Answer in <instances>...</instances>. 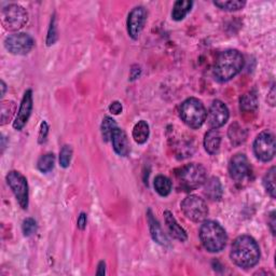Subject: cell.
Returning <instances> with one entry per match:
<instances>
[{
    "label": "cell",
    "mask_w": 276,
    "mask_h": 276,
    "mask_svg": "<svg viewBox=\"0 0 276 276\" xmlns=\"http://www.w3.org/2000/svg\"><path fill=\"white\" fill-rule=\"evenodd\" d=\"M230 258L240 268H253L260 259L259 245L249 235L236 237L231 247Z\"/></svg>",
    "instance_id": "1"
},
{
    "label": "cell",
    "mask_w": 276,
    "mask_h": 276,
    "mask_svg": "<svg viewBox=\"0 0 276 276\" xmlns=\"http://www.w3.org/2000/svg\"><path fill=\"white\" fill-rule=\"evenodd\" d=\"M244 67V58L237 50H227L217 58L214 77L218 82H228L239 74Z\"/></svg>",
    "instance_id": "2"
},
{
    "label": "cell",
    "mask_w": 276,
    "mask_h": 276,
    "mask_svg": "<svg viewBox=\"0 0 276 276\" xmlns=\"http://www.w3.org/2000/svg\"><path fill=\"white\" fill-rule=\"evenodd\" d=\"M199 239H201L204 248L209 253L221 252L228 241L225 230L216 221H204L199 229Z\"/></svg>",
    "instance_id": "3"
},
{
    "label": "cell",
    "mask_w": 276,
    "mask_h": 276,
    "mask_svg": "<svg viewBox=\"0 0 276 276\" xmlns=\"http://www.w3.org/2000/svg\"><path fill=\"white\" fill-rule=\"evenodd\" d=\"M179 116L185 124H187L189 128L196 130L204 124L207 112L201 101L194 97H190L186 99L182 104V106H180Z\"/></svg>",
    "instance_id": "4"
},
{
    "label": "cell",
    "mask_w": 276,
    "mask_h": 276,
    "mask_svg": "<svg viewBox=\"0 0 276 276\" xmlns=\"http://www.w3.org/2000/svg\"><path fill=\"white\" fill-rule=\"evenodd\" d=\"M206 176L205 167L197 163L187 164L179 168L176 173L178 183L185 191H192L204 185Z\"/></svg>",
    "instance_id": "5"
},
{
    "label": "cell",
    "mask_w": 276,
    "mask_h": 276,
    "mask_svg": "<svg viewBox=\"0 0 276 276\" xmlns=\"http://www.w3.org/2000/svg\"><path fill=\"white\" fill-rule=\"evenodd\" d=\"M229 173L236 185L243 186L249 182L253 175V168L244 154H237L230 160Z\"/></svg>",
    "instance_id": "6"
},
{
    "label": "cell",
    "mask_w": 276,
    "mask_h": 276,
    "mask_svg": "<svg viewBox=\"0 0 276 276\" xmlns=\"http://www.w3.org/2000/svg\"><path fill=\"white\" fill-rule=\"evenodd\" d=\"M184 214L194 222L204 221L208 215V207L203 198L197 195H189L182 202Z\"/></svg>",
    "instance_id": "7"
},
{
    "label": "cell",
    "mask_w": 276,
    "mask_h": 276,
    "mask_svg": "<svg viewBox=\"0 0 276 276\" xmlns=\"http://www.w3.org/2000/svg\"><path fill=\"white\" fill-rule=\"evenodd\" d=\"M2 18L4 26L9 31H17L22 28L28 20L25 9L20 5H9L3 9Z\"/></svg>",
    "instance_id": "8"
},
{
    "label": "cell",
    "mask_w": 276,
    "mask_h": 276,
    "mask_svg": "<svg viewBox=\"0 0 276 276\" xmlns=\"http://www.w3.org/2000/svg\"><path fill=\"white\" fill-rule=\"evenodd\" d=\"M275 137L269 131H264L254 141V152L257 159L262 162H270L275 156Z\"/></svg>",
    "instance_id": "9"
},
{
    "label": "cell",
    "mask_w": 276,
    "mask_h": 276,
    "mask_svg": "<svg viewBox=\"0 0 276 276\" xmlns=\"http://www.w3.org/2000/svg\"><path fill=\"white\" fill-rule=\"evenodd\" d=\"M7 183L11 188L13 194L16 197V201L23 209H27L30 195H28V184L27 179L16 170H11L7 175Z\"/></svg>",
    "instance_id": "10"
},
{
    "label": "cell",
    "mask_w": 276,
    "mask_h": 276,
    "mask_svg": "<svg viewBox=\"0 0 276 276\" xmlns=\"http://www.w3.org/2000/svg\"><path fill=\"white\" fill-rule=\"evenodd\" d=\"M35 45L33 37L25 33H15L8 36L5 40L6 49L14 55H26Z\"/></svg>",
    "instance_id": "11"
},
{
    "label": "cell",
    "mask_w": 276,
    "mask_h": 276,
    "mask_svg": "<svg viewBox=\"0 0 276 276\" xmlns=\"http://www.w3.org/2000/svg\"><path fill=\"white\" fill-rule=\"evenodd\" d=\"M147 21V11L144 7H135L128 16V34L132 39L137 40Z\"/></svg>",
    "instance_id": "12"
},
{
    "label": "cell",
    "mask_w": 276,
    "mask_h": 276,
    "mask_svg": "<svg viewBox=\"0 0 276 276\" xmlns=\"http://www.w3.org/2000/svg\"><path fill=\"white\" fill-rule=\"evenodd\" d=\"M229 109L221 101H214L208 111V124L212 129H219L223 127L229 120Z\"/></svg>",
    "instance_id": "13"
},
{
    "label": "cell",
    "mask_w": 276,
    "mask_h": 276,
    "mask_svg": "<svg viewBox=\"0 0 276 276\" xmlns=\"http://www.w3.org/2000/svg\"><path fill=\"white\" fill-rule=\"evenodd\" d=\"M32 110H33V92L32 90H27L24 93V96L20 105V109H18L16 118L13 122V128L16 131L23 130L28 120H30Z\"/></svg>",
    "instance_id": "14"
},
{
    "label": "cell",
    "mask_w": 276,
    "mask_h": 276,
    "mask_svg": "<svg viewBox=\"0 0 276 276\" xmlns=\"http://www.w3.org/2000/svg\"><path fill=\"white\" fill-rule=\"evenodd\" d=\"M112 147L120 157H127L130 154V142L126 132L117 128L111 135Z\"/></svg>",
    "instance_id": "15"
},
{
    "label": "cell",
    "mask_w": 276,
    "mask_h": 276,
    "mask_svg": "<svg viewBox=\"0 0 276 276\" xmlns=\"http://www.w3.org/2000/svg\"><path fill=\"white\" fill-rule=\"evenodd\" d=\"M148 222H149V228H150V233L154 241L164 247H169L170 246L169 240L164 234L161 225L159 224V221L154 217V215H152L150 209L148 211Z\"/></svg>",
    "instance_id": "16"
},
{
    "label": "cell",
    "mask_w": 276,
    "mask_h": 276,
    "mask_svg": "<svg viewBox=\"0 0 276 276\" xmlns=\"http://www.w3.org/2000/svg\"><path fill=\"white\" fill-rule=\"evenodd\" d=\"M204 194L208 199H211V201H214V202L220 201L223 194V190H222V186L219 178L211 177L209 179L205 180Z\"/></svg>",
    "instance_id": "17"
},
{
    "label": "cell",
    "mask_w": 276,
    "mask_h": 276,
    "mask_svg": "<svg viewBox=\"0 0 276 276\" xmlns=\"http://www.w3.org/2000/svg\"><path fill=\"white\" fill-rule=\"evenodd\" d=\"M164 217H165V223L167 225V229L174 239L180 241V242H185L188 239V235L186 231L183 229L180 224L177 222L175 217L173 214L169 211L164 212Z\"/></svg>",
    "instance_id": "18"
},
{
    "label": "cell",
    "mask_w": 276,
    "mask_h": 276,
    "mask_svg": "<svg viewBox=\"0 0 276 276\" xmlns=\"http://www.w3.org/2000/svg\"><path fill=\"white\" fill-rule=\"evenodd\" d=\"M221 136L217 129L209 130L204 137V148L209 155H215L220 148Z\"/></svg>",
    "instance_id": "19"
},
{
    "label": "cell",
    "mask_w": 276,
    "mask_h": 276,
    "mask_svg": "<svg viewBox=\"0 0 276 276\" xmlns=\"http://www.w3.org/2000/svg\"><path fill=\"white\" fill-rule=\"evenodd\" d=\"M193 6L192 2H189V0H178L175 3L173 11H172V18L174 21H183L184 18L187 16V14L191 11Z\"/></svg>",
    "instance_id": "20"
},
{
    "label": "cell",
    "mask_w": 276,
    "mask_h": 276,
    "mask_svg": "<svg viewBox=\"0 0 276 276\" xmlns=\"http://www.w3.org/2000/svg\"><path fill=\"white\" fill-rule=\"evenodd\" d=\"M150 134V130L148 123L144 120L138 121L134 129H133V138L137 142L138 145H142L148 140Z\"/></svg>",
    "instance_id": "21"
},
{
    "label": "cell",
    "mask_w": 276,
    "mask_h": 276,
    "mask_svg": "<svg viewBox=\"0 0 276 276\" xmlns=\"http://www.w3.org/2000/svg\"><path fill=\"white\" fill-rule=\"evenodd\" d=\"M155 189L156 191L161 196H167L170 192H172V187L173 184L170 182V179L166 176L159 175L155 178Z\"/></svg>",
    "instance_id": "22"
},
{
    "label": "cell",
    "mask_w": 276,
    "mask_h": 276,
    "mask_svg": "<svg viewBox=\"0 0 276 276\" xmlns=\"http://www.w3.org/2000/svg\"><path fill=\"white\" fill-rule=\"evenodd\" d=\"M229 137L233 145H240L245 141L247 137V133L239 123H234L229 129Z\"/></svg>",
    "instance_id": "23"
},
{
    "label": "cell",
    "mask_w": 276,
    "mask_h": 276,
    "mask_svg": "<svg viewBox=\"0 0 276 276\" xmlns=\"http://www.w3.org/2000/svg\"><path fill=\"white\" fill-rule=\"evenodd\" d=\"M241 110L244 112H253L258 107V102H257V96L254 93L245 94L240 101Z\"/></svg>",
    "instance_id": "24"
},
{
    "label": "cell",
    "mask_w": 276,
    "mask_h": 276,
    "mask_svg": "<svg viewBox=\"0 0 276 276\" xmlns=\"http://www.w3.org/2000/svg\"><path fill=\"white\" fill-rule=\"evenodd\" d=\"M275 172H276V168L275 166L271 167L268 173L265 174V176L263 177V186H264V189L266 190V192H268L270 194V196L272 198H275Z\"/></svg>",
    "instance_id": "25"
},
{
    "label": "cell",
    "mask_w": 276,
    "mask_h": 276,
    "mask_svg": "<svg viewBox=\"0 0 276 276\" xmlns=\"http://www.w3.org/2000/svg\"><path fill=\"white\" fill-rule=\"evenodd\" d=\"M55 164V157L53 154H46L38 160L37 167L41 173H49L53 169Z\"/></svg>",
    "instance_id": "26"
},
{
    "label": "cell",
    "mask_w": 276,
    "mask_h": 276,
    "mask_svg": "<svg viewBox=\"0 0 276 276\" xmlns=\"http://www.w3.org/2000/svg\"><path fill=\"white\" fill-rule=\"evenodd\" d=\"M117 123L116 121L113 120L110 117H105L103 119L102 122V135H103V139L105 141H108L109 139H111V135L113 131L117 129Z\"/></svg>",
    "instance_id": "27"
},
{
    "label": "cell",
    "mask_w": 276,
    "mask_h": 276,
    "mask_svg": "<svg viewBox=\"0 0 276 276\" xmlns=\"http://www.w3.org/2000/svg\"><path fill=\"white\" fill-rule=\"evenodd\" d=\"M214 5L221 9L223 11H239L246 5L245 2H239V0H230V2H214Z\"/></svg>",
    "instance_id": "28"
},
{
    "label": "cell",
    "mask_w": 276,
    "mask_h": 276,
    "mask_svg": "<svg viewBox=\"0 0 276 276\" xmlns=\"http://www.w3.org/2000/svg\"><path fill=\"white\" fill-rule=\"evenodd\" d=\"M15 111V104L13 102H3L2 103V126H5L6 123L11 120L12 116Z\"/></svg>",
    "instance_id": "29"
},
{
    "label": "cell",
    "mask_w": 276,
    "mask_h": 276,
    "mask_svg": "<svg viewBox=\"0 0 276 276\" xmlns=\"http://www.w3.org/2000/svg\"><path fill=\"white\" fill-rule=\"evenodd\" d=\"M72 157V149L70 146L65 145L60 152V164L62 167L67 168L70 165Z\"/></svg>",
    "instance_id": "30"
},
{
    "label": "cell",
    "mask_w": 276,
    "mask_h": 276,
    "mask_svg": "<svg viewBox=\"0 0 276 276\" xmlns=\"http://www.w3.org/2000/svg\"><path fill=\"white\" fill-rule=\"evenodd\" d=\"M59 35H58V26H56V18L55 15L52 16V20L50 23L49 31H47V36H46V45H52L58 40Z\"/></svg>",
    "instance_id": "31"
},
{
    "label": "cell",
    "mask_w": 276,
    "mask_h": 276,
    "mask_svg": "<svg viewBox=\"0 0 276 276\" xmlns=\"http://www.w3.org/2000/svg\"><path fill=\"white\" fill-rule=\"evenodd\" d=\"M22 230L25 236H31L37 230V222L33 218H26L22 224Z\"/></svg>",
    "instance_id": "32"
},
{
    "label": "cell",
    "mask_w": 276,
    "mask_h": 276,
    "mask_svg": "<svg viewBox=\"0 0 276 276\" xmlns=\"http://www.w3.org/2000/svg\"><path fill=\"white\" fill-rule=\"evenodd\" d=\"M47 134H49V126L45 121H43L40 126V131H39V136H38V141L39 144H43V142L46 141Z\"/></svg>",
    "instance_id": "33"
},
{
    "label": "cell",
    "mask_w": 276,
    "mask_h": 276,
    "mask_svg": "<svg viewBox=\"0 0 276 276\" xmlns=\"http://www.w3.org/2000/svg\"><path fill=\"white\" fill-rule=\"evenodd\" d=\"M87 222H88V217H87V214L85 213H81L79 218H78V221H77V225L80 230H84L85 227H87Z\"/></svg>",
    "instance_id": "34"
},
{
    "label": "cell",
    "mask_w": 276,
    "mask_h": 276,
    "mask_svg": "<svg viewBox=\"0 0 276 276\" xmlns=\"http://www.w3.org/2000/svg\"><path fill=\"white\" fill-rule=\"evenodd\" d=\"M109 110L113 115H119L122 111V104L120 102H113L109 106Z\"/></svg>",
    "instance_id": "35"
},
{
    "label": "cell",
    "mask_w": 276,
    "mask_h": 276,
    "mask_svg": "<svg viewBox=\"0 0 276 276\" xmlns=\"http://www.w3.org/2000/svg\"><path fill=\"white\" fill-rule=\"evenodd\" d=\"M140 72H141V69H140L139 66H137V65L133 66L132 69H131V81L137 79L139 77Z\"/></svg>",
    "instance_id": "36"
},
{
    "label": "cell",
    "mask_w": 276,
    "mask_h": 276,
    "mask_svg": "<svg viewBox=\"0 0 276 276\" xmlns=\"http://www.w3.org/2000/svg\"><path fill=\"white\" fill-rule=\"evenodd\" d=\"M105 273H106V263H105L104 261H101L97 265V272L96 274L97 275H104Z\"/></svg>",
    "instance_id": "37"
},
{
    "label": "cell",
    "mask_w": 276,
    "mask_h": 276,
    "mask_svg": "<svg viewBox=\"0 0 276 276\" xmlns=\"http://www.w3.org/2000/svg\"><path fill=\"white\" fill-rule=\"evenodd\" d=\"M274 215H275V213L272 212L271 219H270V227H271V231L273 234H275V228H274L275 227V217H274Z\"/></svg>",
    "instance_id": "38"
},
{
    "label": "cell",
    "mask_w": 276,
    "mask_h": 276,
    "mask_svg": "<svg viewBox=\"0 0 276 276\" xmlns=\"http://www.w3.org/2000/svg\"><path fill=\"white\" fill-rule=\"evenodd\" d=\"M274 93H275V89L274 88H272V90H271V92H270V96L272 97V105H273V106H274V104H275V96H274Z\"/></svg>",
    "instance_id": "39"
},
{
    "label": "cell",
    "mask_w": 276,
    "mask_h": 276,
    "mask_svg": "<svg viewBox=\"0 0 276 276\" xmlns=\"http://www.w3.org/2000/svg\"><path fill=\"white\" fill-rule=\"evenodd\" d=\"M6 89H7V85L4 81H2V96H4L5 93H6Z\"/></svg>",
    "instance_id": "40"
}]
</instances>
